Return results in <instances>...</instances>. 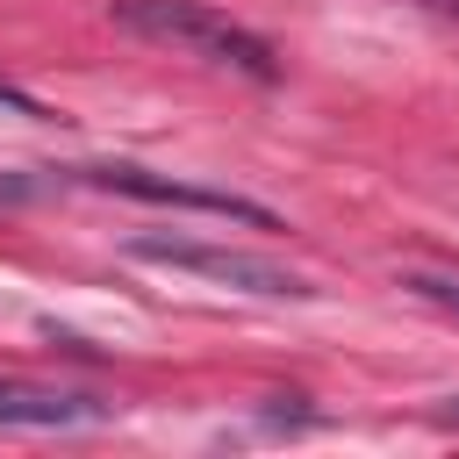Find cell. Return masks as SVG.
I'll list each match as a JSON object with an SVG mask.
<instances>
[{"label":"cell","instance_id":"6da1fadb","mask_svg":"<svg viewBox=\"0 0 459 459\" xmlns=\"http://www.w3.org/2000/svg\"><path fill=\"white\" fill-rule=\"evenodd\" d=\"M108 14H115V29H129V36H143V43H165V50H179V57L230 65V72H244V79H258V86L280 79L273 43H265L258 29H244V22H230V14L208 7V0H115Z\"/></svg>","mask_w":459,"mask_h":459},{"label":"cell","instance_id":"7a4b0ae2","mask_svg":"<svg viewBox=\"0 0 459 459\" xmlns=\"http://www.w3.org/2000/svg\"><path fill=\"white\" fill-rule=\"evenodd\" d=\"M129 258H151V265H172V273H194V280H215V287H237V294H265V301H308L323 294L316 280L258 258V251H230V244H194V237H129Z\"/></svg>","mask_w":459,"mask_h":459},{"label":"cell","instance_id":"3957f363","mask_svg":"<svg viewBox=\"0 0 459 459\" xmlns=\"http://www.w3.org/2000/svg\"><path fill=\"white\" fill-rule=\"evenodd\" d=\"M86 186L100 194H129V201H151V208H186V215H222V222H244V230H280L273 208L244 201V194H222V186H194V179H172V172H151V165H79Z\"/></svg>","mask_w":459,"mask_h":459},{"label":"cell","instance_id":"277c9868","mask_svg":"<svg viewBox=\"0 0 459 459\" xmlns=\"http://www.w3.org/2000/svg\"><path fill=\"white\" fill-rule=\"evenodd\" d=\"M100 416H108L100 394L0 373V430H79V423H100Z\"/></svg>","mask_w":459,"mask_h":459},{"label":"cell","instance_id":"5b68a950","mask_svg":"<svg viewBox=\"0 0 459 459\" xmlns=\"http://www.w3.org/2000/svg\"><path fill=\"white\" fill-rule=\"evenodd\" d=\"M402 287H409V294H423V301H437V308H452V316H459V273H402Z\"/></svg>","mask_w":459,"mask_h":459},{"label":"cell","instance_id":"8992f818","mask_svg":"<svg viewBox=\"0 0 459 459\" xmlns=\"http://www.w3.org/2000/svg\"><path fill=\"white\" fill-rule=\"evenodd\" d=\"M0 115H22V122H43V100H36V93H22V86H7V79H0Z\"/></svg>","mask_w":459,"mask_h":459},{"label":"cell","instance_id":"52a82bcc","mask_svg":"<svg viewBox=\"0 0 459 459\" xmlns=\"http://www.w3.org/2000/svg\"><path fill=\"white\" fill-rule=\"evenodd\" d=\"M22 194H29V179H7L0 172V201H22Z\"/></svg>","mask_w":459,"mask_h":459},{"label":"cell","instance_id":"ba28073f","mask_svg":"<svg viewBox=\"0 0 459 459\" xmlns=\"http://www.w3.org/2000/svg\"><path fill=\"white\" fill-rule=\"evenodd\" d=\"M445 7H452V14H459V0H445Z\"/></svg>","mask_w":459,"mask_h":459}]
</instances>
